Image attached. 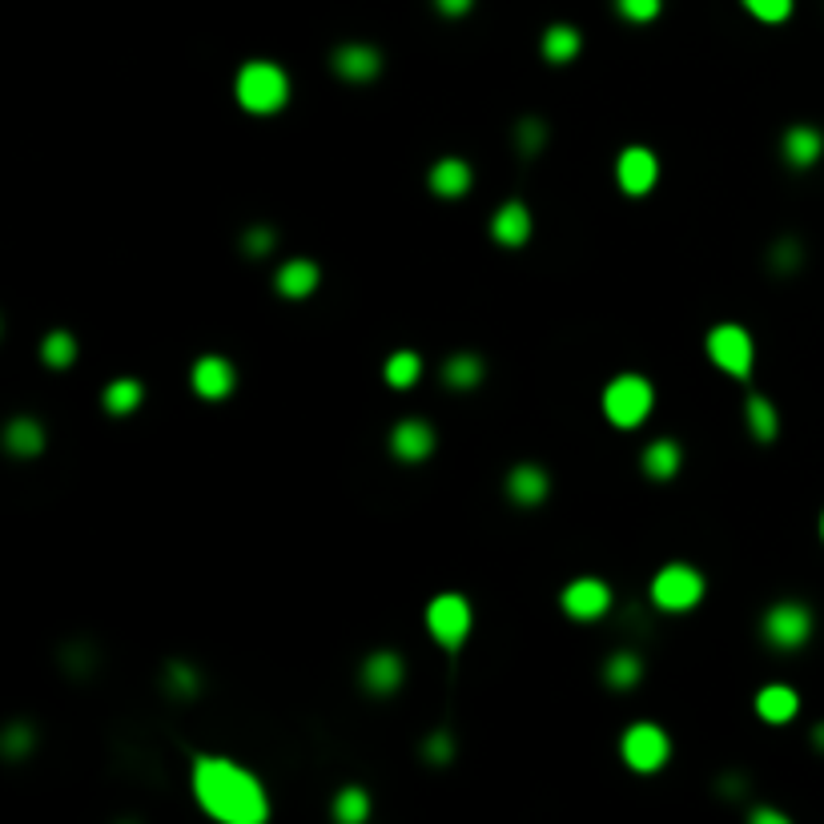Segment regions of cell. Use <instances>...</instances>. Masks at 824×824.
Masks as SVG:
<instances>
[{"label": "cell", "mask_w": 824, "mask_h": 824, "mask_svg": "<svg viewBox=\"0 0 824 824\" xmlns=\"http://www.w3.org/2000/svg\"><path fill=\"white\" fill-rule=\"evenodd\" d=\"M744 9H748L756 21H764V25H780V21H788V13H792V0H744Z\"/></svg>", "instance_id": "33"}, {"label": "cell", "mask_w": 824, "mask_h": 824, "mask_svg": "<svg viewBox=\"0 0 824 824\" xmlns=\"http://www.w3.org/2000/svg\"><path fill=\"white\" fill-rule=\"evenodd\" d=\"M194 797L197 804L226 824H266L270 800L254 772L226 756H194Z\"/></svg>", "instance_id": "1"}, {"label": "cell", "mask_w": 824, "mask_h": 824, "mask_svg": "<svg viewBox=\"0 0 824 824\" xmlns=\"http://www.w3.org/2000/svg\"><path fill=\"white\" fill-rule=\"evenodd\" d=\"M242 245L250 258H266L270 250H274V230H270V226H254V230H245Z\"/></svg>", "instance_id": "38"}, {"label": "cell", "mask_w": 824, "mask_h": 824, "mask_svg": "<svg viewBox=\"0 0 824 824\" xmlns=\"http://www.w3.org/2000/svg\"><path fill=\"white\" fill-rule=\"evenodd\" d=\"M4 447L13 450V455H21V459L41 455L45 450V426L37 419H13V423L4 426Z\"/></svg>", "instance_id": "23"}, {"label": "cell", "mask_w": 824, "mask_h": 824, "mask_svg": "<svg viewBox=\"0 0 824 824\" xmlns=\"http://www.w3.org/2000/svg\"><path fill=\"white\" fill-rule=\"evenodd\" d=\"M812 636V611L797 599H780L776 607L764 611V640L780 648V652H792V648H804Z\"/></svg>", "instance_id": "4"}, {"label": "cell", "mask_w": 824, "mask_h": 824, "mask_svg": "<svg viewBox=\"0 0 824 824\" xmlns=\"http://www.w3.org/2000/svg\"><path fill=\"white\" fill-rule=\"evenodd\" d=\"M744 419H748V431L756 435V443H772L776 431H780V419H776V407L760 394H748L744 402Z\"/></svg>", "instance_id": "24"}, {"label": "cell", "mask_w": 824, "mask_h": 824, "mask_svg": "<svg viewBox=\"0 0 824 824\" xmlns=\"http://www.w3.org/2000/svg\"><path fill=\"white\" fill-rule=\"evenodd\" d=\"M41 358L53 366V370H65V366H73L77 358V342L69 330H53L49 339L41 342Z\"/></svg>", "instance_id": "29"}, {"label": "cell", "mask_w": 824, "mask_h": 824, "mask_svg": "<svg viewBox=\"0 0 824 824\" xmlns=\"http://www.w3.org/2000/svg\"><path fill=\"white\" fill-rule=\"evenodd\" d=\"M660 9H664V0H616V13L623 16V21H631V25H648V21H655Z\"/></svg>", "instance_id": "32"}, {"label": "cell", "mask_w": 824, "mask_h": 824, "mask_svg": "<svg viewBox=\"0 0 824 824\" xmlns=\"http://www.w3.org/2000/svg\"><path fill=\"white\" fill-rule=\"evenodd\" d=\"M515 146L523 149V158H535V153L547 146V122H539V117H523V122L515 125Z\"/></svg>", "instance_id": "31"}, {"label": "cell", "mask_w": 824, "mask_h": 824, "mask_svg": "<svg viewBox=\"0 0 824 824\" xmlns=\"http://www.w3.org/2000/svg\"><path fill=\"white\" fill-rule=\"evenodd\" d=\"M708 354H712V363L720 366L724 375H732V378L752 375V339L744 327H732V322L716 327L712 334H708Z\"/></svg>", "instance_id": "8"}, {"label": "cell", "mask_w": 824, "mask_h": 824, "mask_svg": "<svg viewBox=\"0 0 824 824\" xmlns=\"http://www.w3.org/2000/svg\"><path fill=\"white\" fill-rule=\"evenodd\" d=\"M423 756L431 764H438V768L455 760V740H450V732H435V736H426L423 740Z\"/></svg>", "instance_id": "37"}, {"label": "cell", "mask_w": 824, "mask_h": 824, "mask_svg": "<svg viewBox=\"0 0 824 824\" xmlns=\"http://www.w3.org/2000/svg\"><path fill=\"white\" fill-rule=\"evenodd\" d=\"M607 607H611V592L604 580H592V575L568 583V592H563V611L571 619H599Z\"/></svg>", "instance_id": "11"}, {"label": "cell", "mask_w": 824, "mask_h": 824, "mask_svg": "<svg viewBox=\"0 0 824 824\" xmlns=\"http://www.w3.org/2000/svg\"><path fill=\"white\" fill-rule=\"evenodd\" d=\"M780 149H785L788 165L809 170V165H816V161H821L824 137H821V129H812V125H792V129L785 134V141H780Z\"/></svg>", "instance_id": "16"}, {"label": "cell", "mask_w": 824, "mask_h": 824, "mask_svg": "<svg viewBox=\"0 0 824 824\" xmlns=\"http://www.w3.org/2000/svg\"><path fill=\"white\" fill-rule=\"evenodd\" d=\"M334 816L342 824H363L370 816V797H366L363 788H342L339 797H334Z\"/></svg>", "instance_id": "30"}, {"label": "cell", "mask_w": 824, "mask_h": 824, "mask_svg": "<svg viewBox=\"0 0 824 824\" xmlns=\"http://www.w3.org/2000/svg\"><path fill=\"white\" fill-rule=\"evenodd\" d=\"M431 190H435L438 197H462L467 190H471V165L462 158H443L435 161V170H431Z\"/></svg>", "instance_id": "19"}, {"label": "cell", "mask_w": 824, "mask_h": 824, "mask_svg": "<svg viewBox=\"0 0 824 824\" xmlns=\"http://www.w3.org/2000/svg\"><path fill=\"white\" fill-rule=\"evenodd\" d=\"M652 402H655V390L643 375H619V378H611L604 390V414L616 426H623V431L640 426L643 419L652 414Z\"/></svg>", "instance_id": "3"}, {"label": "cell", "mask_w": 824, "mask_h": 824, "mask_svg": "<svg viewBox=\"0 0 824 824\" xmlns=\"http://www.w3.org/2000/svg\"><path fill=\"white\" fill-rule=\"evenodd\" d=\"M797 708H800V700L788 684H768V688L756 696V712H760L768 724H788V720L797 716Z\"/></svg>", "instance_id": "20"}, {"label": "cell", "mask_w": 824, "mask_h": 824, "mask_svg": "<svg viewBox=\"0 0 824 824\" xmlns=\"http://www.w3.org/2000/svg\"><path fill=\"white\" fill-rule=\"evenodd\" d=\"M0 748H4V756H9V760H21L25 752H33V728L13 724L9 732H4V740H0Z\"/></svg>", "instance_id": "34"}, {"label": "cell", "mask_w": 824, "mask_h": 824, "mask_svg": "<svg viewBox=\"0 0 824 824\" xmlns=\"http://www.w3.org/2000/svg\"><path fill=\"white\" fill-rule=\"evenodd\" d=\"M679 462H684V450H679L676 438H655L652 447L640 455L643 474H648V479H660V483H664V479H676Z\"/></svg>", "instance_id": "18"}, {"label": "cell", "mask_w": 824, "mask_h": 824, "mask_svg": "<svg viewBox=\"0 0 824 824\" xmlns=\"http://www.w3.org/2000/svg\"><path fill=\"white\" fill-rule=\"evenodd\" d=\"M640 676H643V664H640V655H631V652H616L604 667V679L611 688H636Z\"/></svg>", "instance_id": "28"}, {"label": "cell", "mask_w": 824, "mask_h": 824, "mask_svg": "<svg viewBox=\"0 0 824 824\" xmlns=\"http://www.w3.org/2000/svg\"><path fill=\"white\" fill-rule=\"evenodd\" d=\"M318 266L310 262V258H294V262H286V266L278 270V290L286 294V298H306V294H314L318 286Z\"/></svg>", "instance_id": "22"}, {"label": "cell", "mask_w": 824, "mask_h": 824, "mask_svg": "<svg viewBox=\"0 0 824 824\" xmlns=\"http://www.w3.org/2000/svg\"><path fill=\"white\" fill-rule=\"evenodd\" d=\"M330 65H334V73H339L342 81L366 85V81H375V77L382 73V53H378L375 45H342V49H334Z\"/></svg>", "instance_id": "10"}, {"label": "cell", "mask_w": 824, "mask_h": 824, "mask_svg": "<svg viewBox=\"0 0 824 824\" xmlns=\"http://www.w3.org/2000/svg\"><path fill=\"white\" fill-rule=\"evenodd\" d=\"M703 595V575L688 563H672L652 580V604L664 611H688L700 604Z\"/></svg>", "instance_id": "5"}, {"label": "cell", "mask_w": 824, "mask_h": 824, "mask_svg": "<svg viewBox=\"0 0 824 824\" xmlns=\"http://www.w3.org/2000/svg\"><path fill=\"white\" fill-rule=\"evenodd\" d=\"M812 744H816V748L824 752V724H816V728H812Z\"/></svg>", "instance_id": "41"}, {"label": "cell", "mask_w": 824, "mask_h": 824, "mask_svg": "<svg viewBox=\"0 0 824 824\" xmlns=\"http://www.w3.org/2000/svg\"><path fill=\"white\" fill-rule=\"evenodd\" d=\"M616 182H619V190L631 197L648 194V190L660 182V161H655L652 149H643V146L623 149L616 161Z\"/></svg>", "instance_id": "9"}, {"label": "cell", "mask_w": 824, "mask_h": 824, "mask_svg": "<svg viewBox=\"0 0 824 824\" xmlns=\"http://www.w3.org/2000/svg\"><path fill=\"white\" fill-rule=\"evenodd\" d=\"M238 101L250 113H278L290 101V81L274 61H250L238 73Z\"/></svg>", "instance_id": "2"}, {"label": "cell", "mask_w": 824, "mask_h": 824, "mask_svg": "<svg viewBox=\"0 0 824 824\" xmlns=\"http://www.w3.org/2000/svg\"><path fill=\"white\" fill-rule=\"evenodd\" d=\"M821 535H824V519H821Z\"/></svg>", "instance_id": "42"}, {"label": "cell", "mask_w": 824, "mask_h": 824, "mask_svg": "<svg viewBox=\"0 0 824 824\" xmlns=\"http://www.w3.org/2000/svg\"><path fill=\"white\" fill-rule=\"evenodd\" d=\"M141 399H146V387H141L137 378H117V382H110L105 394H101V402H105L110 414H134L137 407H141Z\"/></svg>", "instance_id": "25"}, {"label": "cell", "mask_w": 824, "mask_h": 824, "mask_svg": "<svg viewBox=\"0 0 824 824\" xmlns=\"http://www.w3.org/2000/svg\"><path fill=\"white\" fill-rule=\"evenodd\" d=\"M752 824H788V816L776 809H752Z\"/></svg>", "instance_id": "40"}, {"label": "cell", "mask_w": 824, "mask_h": 824, "mask_svg": "<svg viewBox=\"0 0 824 824\" xmlns=\"http://www.w3.org/2000/svg\"><path fill=\"white\" fill-rule=\"evenodd\" d=\"M547 491H551V479H547L543 467H535V462H519V467H511L507 474V495L519 503V507H539L547 499Z\"/></svg>", "instance_id": "13"}, {"label": "cell", "mask_w": 824, "mask_h": 824, "mask_svg": "<svg viewBox=\"0 0 824 824\" xmlns=\"http://www.w3.org/2000/svg\"><path fill=\"white\" fill-rule=\"evenodd\" d=\"M800 258H804V250H800L792 238H785V242L772 245V254H768V262H772L776 274H792V270L800 266Z\"/></svg>", "instance_id": "35"}, {"label": "cell", "mask_w": 824, "mask_h": 824, "mask_svg": "<svg viewBox=\"0 0 824 824\" xmlns=\"http://www.w3.org/2000/svg\"><path fill=\"white\" fill-rule=\"evenodd\" d=\"M539 49H543V57L551 65H568L580 57L583 49V37H580V28H571V25H551L543 33V41H539Z\"/></svg>", "instance_id": "21"}, {"label": "cell", "mask_w": 824, "mask_h": 824, "mask_svg": "<svg viewBox=\"0 0 824 824\" xmlns=\"http://www.w3.org/2000/svg\"><path fill=\"white\" fill-rule=\"evenodd\" d=\"M619 752H623L628 768H636V772H660L667 764L672 740H667V732L660 724H631L623 732V740H619Z\"/></svg>", "instance_id": "7"}, {"label": "cell", "mask_w": 824, "mask_h": 824, "mask_svg": "<svg viewBox=\"0 0 824 824\" xmlns=\"http://www.w3.org/2000/svg\"><path fill=\"white\" fill-rule=\"evenodd\" d=\"M194 390L209 402L226 399V394L233 390V366L226 363V358H218V354L197 358V363H194Z\"/></svg>", "instance_id": "14"}, {"label": "cell", "mask_w": 824, "mask_h": 824, "mask_svg": "<svg viewBox=\"0 0 824 824\" xmlns=\"http://www.w3.org/2000/svg\"><path fill=\"white\" fill-rule=\"evenodd\" d=\"M402 684V660L394 652H375L366 655L363 664V688L375 696H394Z\"/></svg>", "instance_id": "15"}, {"label": "cell", "mask_w": 824, "mask_h": 824, "mask_svg": "<svg viewBox=\"0 0 824 824\" xmlns=\"http://www.w3.org/2000/svg\"><path fill=\"white\" fill-rule=\"evenodd\" d=\"M443 378H447V387L455 390H471L483 382V358L479 354H455V358H447V366H443Z\"/></svg>", "instance_id": "26"}, {"label": "cell", "mask_w": 824, "mask_h": 824, "mask_svg": "<svg viewBox=\"0 0 824 824\" xmlns=\"http://www.w3.org/2000/svg\"><path fill=\"white\" fill-rule=\"evenodd\" d=\"M426 628L447 652H459L467 636H471V604L462 595H438L426 607Z\"/></svg>", "instance_id": "6"}, {"label": "cell", "mask_w": 824, "mask_h": 824, "mask_svg": "<svg viewBox=\"0 0 824 824\" xmlns=\"http://www.w3.org/2000/svg\"><path fill=\"white\" fill-rule=\"evenodd\" d=\"M382 375H387V382L394 390H407V387H414V382H419V375H423V358H419L414 351L390 354L387 370H382Z\"/></svg>", "instance_id": "27"}, {"label": "cell", "mask_w": 824, "mask_h": 824, "mask_svg": "<svg viewBox=\"0 0 824 824\" xmlns=\"http://www.w3.org/2000/svg\"><path fill=\"white\" fill-rule=\"evenodd\" d=\"M390 450L399 455L402 462H419L435 450V431L423 419H402L394 431H390Z\"/></svg>", "instance_id": "12"}, {"label": "cell", "mask_w": 824, "mask_h": 824, "mask_svg": "<svg viewBox=\"0 0 824 824\" xmlns=\"http://www.w3.org/2000/svg\"><path fill=\"white\" fill-rule=\"evenodd\" d=\"M165 684H170V691L173 696H194L197 691V672L190 664H170L165 667Z\"/></svg>", "instance_id": "36"}, {"label": "cell", "mask_w": 824, "mask_h": 824, "mask_svg": "<svg viewBox=\"0 0 824 824\" xmlns=\"http://www.w3.org/2000/svg\"><path fill=\"white\" fill-rule=\"evenodd\" d=\"M491 238H495L499 245H523L527 238H531V214H527V206L523 202H507V206L499 209L495 218H491Z\"/></svg>", "instance_id": "17"}, {"label": "cell", "mask_w": 824, "mask_h": 824, "mask_svg": "<svg viewBox=\"0 0 824 824\" xmlns=\"http://www.w3.org/2000/svg\"><path fill=\"white\" fill-rule=\"evenodd\" d=\"M435 4H438V13H443V16H462V13H471L474 0H435Z\"/></svg>", "instance_id": "39"}]
</instances>
